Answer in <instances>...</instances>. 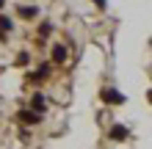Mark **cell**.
I'll list each match as a JSON object with an SVG mask.
<instances>
[{"instance_id": "5b68a950", "label": "cell", "mask_w": 152, "mask_h": 149, "mask_svg": "<svg viewBox=\"0 0 152 149\" xmlns=\"http://www.w3.org/2000/svg\"><path fill=\"white\" fill-rule=\"evenodd\" d=\"M66 61V47L64 44H53V64H64Z\"/></svg>"}, {"instance_id": "277c9868", "label": "cell", "mask_w": 152, "mask_h": 149, "mask_svg": "<svg viewBox=\"0 0 152 149\" xmlns=\"http://www.w3.org/2000/svg\"><path fill=\"white\" fill-rule=\"evenodd\" d=\"M47 75H50V64H42V66L36 69V72H31V75H28V80L39 83V80H44V77H47Z\"/></svg>"}, {"instance_id": "3957f363", "label": "cell", "mask_w": 152, "mask_h": 149, "mask_svg": "<svg viewBox=\"0 0 152 149\" xmlns=\"http://www.w3.org/2000/svg\"><path fill=\"white\" fill-rule=\"evenodd\" d=\"M108 135L113 138V141H124V138H127V135H130V130H127V127H122V124H113Z\"/></svg>"}, {"instance_id": "7a4b0ae2", "label": "cell", "mask_w": 152, "mask_h": 149, "mask_svg": "<svg viewBox=\"0 0 152 149\" xmlns=\"http://www.w3.org/2000/svg\"><path fill=\"white\" fill-rule=\"evenodd\" d=\"M17 119H20L22 124H39V121H42V113H36V110H20V113H17Z\"/></svg>"}, {"instance_id": "8992f818", "label": "cell", "mask_w": 152, "mask_h": 149, "mask_svg": "<svg viewBox=\"0 0 152 149\" xmlns=\"http://www.w3.org/2000/svg\"><path fill=\"white\" fill-rule=\"evenodd\" d=\"M20 17L22 20H36L39 17V6H20Z\"/></svg>"}, {"instance_id": "ba28073f", "label": "cell", "mask_w": 152, "mask_h": 149, "mask_svg": "<svg viewBox=\"0 0 152 149\" xmlns=\"http://www.w3.org/2000/svg\"><path fill=\"white\" fill-rule=\"evenodd\" d=\"M14 31V20L6 14H0V33H11Z\"/></svg>"}, {"instance_id": "6da1fadb", "label": "cell", "mask_w": 152, "mask_h": 149, "mask_svg": "<svg viewBox=\"0 0 152 149\" xmlns=\"http://www.w3.org/2000/svg\"><path fill=\"white\" fill-rule=\"evenodd\" d=\"M100 100H102L105 105H124V102H127V97H124L122 91H116V89H102Z\"/></svg>"}, {"instance_id": "9c48e42d", "label": "cell", "mask_w": 152, "mask_h": 149, "mask_svg": "<svg viewBox=\"0 0 152 149\" xmlns=\"http://www.w3.org/2000/svg\"><path fill=\"white\" fill-rule=\"evenodd\" d=\"M50 33H53V25H50V22H42V28H39V36L44 39V36H50Z\"/></svg>"}, {"instance_id": "30bf717a", "label": "cell", "mask_w": 152, "mask_h": 149, "mask_svg": "<svg viewBox=\"0 0 152 149\" xmlns=\"http://www.w3.org/2000/svg\"><path fill=\"white\" fill-rule=\"evenodd\" d=\"M17 64H20V66H25V64H28V52H20V58H17Z\"/></svg>"}, {"instance_id": "4fadbf2b", "label": "cell", "mask_w": 152, "mask_h": 149, "mask_svg": "<svg viewBox=\"0 0 152 149\" xmlns=\"http://www.w3.org/2000/svg\"><path fill=\"white\" fill-rule=\"evenodd\" d=\"M0 8H3V0H0Z\"/></svg>"}, {"instance_id": "8fae6325", "label": "cell", "mask_w": 152, "mask_h": 149, "mask_svg": "<svg viewBox=\"0 0 152 149\" xmlns=\"http://www.w3.org/2000/svg\"><path fill=\"white\" fill-rule=\"evenodd\" d=\"M91 3H97V6H100V8H105V0H91Z\"/></svg>"}, {"instance_id": "52a82bcc", "label": "cell", "mask_w": 152, "mask_h": 149, "mask_svg": "<svg viewBox=\"0 0 152 149\" xmlns=\"http://www.w3.org/2000/svg\"><path fill=\"white\" fill-rule=\"evenodd\" d=\"M44 108H47V102H44V94H33V100H31V110L44 113Z\"/></svg>"}, {"instance_id": "7c38bea8", "label": "cell", "mask_w": 152, "mask_h": 149, "mask_svg": "<svg viewBox=\"0 0 152 149\" xmlns=\"http://www.w3.org/2000/svg\"><path fill=\"white\" fill-rule=\"evenodd\" d=\"M3 36H6V33H0V39H3Z\"/></svg>"}]
</instances>
